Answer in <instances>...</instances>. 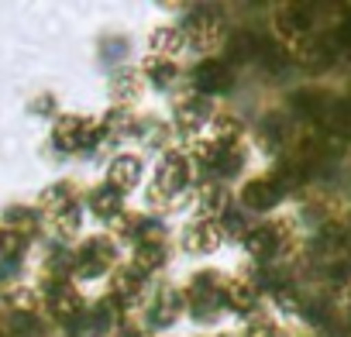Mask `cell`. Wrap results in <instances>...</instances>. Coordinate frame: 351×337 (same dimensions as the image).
I'll list each match as a JSON object with an SVG mask.
<instances>
[{
    "mask_svg": "<svg viewBox=\"0 0 351 337\" xmlns=\"http://www.w3.org/2000/svg\"><path fill=\"white\" fill-rule=\"evenodd\" d=\"M224 272L214 269V265H204V269H193L186 286H183V296H186V316L193 323H207L214 327L224 313Z\"/></svg>",
    "mask_w": 351,
    "mask_h": 337,
    "instance_id": "obj_1",
    "label": "cell"
},
{
    "mask_svg": "<svg viewBox=\"0 0 351 337\" xmlns=\"http://www.w3.org/2000/svg\"><path fill=\"white\" fill-rule=\"evenodd\" d=\"M52 148L59 155H93L104 141V127H100V117H90V114H56L52 121Z\"/></svg>",
    "mask_w": 351,
    "mask_h": 337,
    "instance_id": "obj_2",
    "label": "cell"
},
{
    "mask_svg": "<svg viewBox=\"0 0 351 337\" xmlns=\"http://www.w3.org/2000/svg\"><path fill=\"white\" fill-rule=\"evenodd\" d=\"M121 265V245L110 234H90L73 248V282H100Z\"/></svg>",
    "mask_w": 351,
    "mask_h": 337,
    "instance_id": "obj_3",
    "label": "cell"
},
{
    "mask_svg": "<svg viewBox=\"0 0 351 337\" xmlns=\"http://www.w3.org/2000/svg\"><path fill=\"white\" fill-rule=\"evenodd\" d=\"M145 316L141 323L155 334V330H172L176 323H180L186 316V296L180 286H172V282H158L148 289V299H145Z\"/></svg>",
    "mask_w": 351,
    "mask_h": 337,
    "instance_id": "obj_4",
    "label": "cell"
},
{
    "mask_svg": "<svg viewBox=\"0 0 351 337\" xmlns=\"http://www.w3.org/2000/svg\"><path fill=\"white\" fill-rule=\"evenodd\" d=\"M214 114H217V103H214V100H207V97L186 90L183 97H176V103H172V110H169L172 134L193 141V138L204 134V127H210Z\"/></svg>",
    "mask_w": 351,
    "mask_h": 337,
    "instance_id": "obj_5",
    "label": "cell"
},
{
    "mask_svg": "<svg viewBox=\"0 0 351 337\" xmlns=\"http://www.w3.org/2000/svg\"><path fill=\"white\" fill-rule=\"evenodd\" d=\"M183 32H186L190 49H197L207 59L228 38V32H224V11H217V8H193L190 18H186V25H183Z\"/></svg>",
    "mask_w": 351,
    "mask_h": 337,
    "instance_id": "obj_6",
    "label": "cell"
},
{
    "mask_svg": "<svg viewBox=\"0 0 351 337\" xmlns=\"http://www.w3.org/2000/svg\"><path fill=\"white\" fill-rule=\"evenodd\" d=\"M42 299H45V310H49V320H56L59 327H73L83 313H86V296L83 289L69 279V282H59V286H49L42 289Z\"/></svg>",
    "mask_w": 351,
    "mask_h": 337,
    "instance_id": "obj_7",
    "label": "cell"
},
{
    "mask_svg": "<svg viewBox=\"0 0 351 337\" xmlns=\"http://www.w3.org/2000/svg\"><path fill=\"white\" fill-rule=\"evenodd\" d=\"M148 279L145 275H138L128 262L124 265H117L114 272H110V279H107V292L104 296H110L128 316L138 310V306H145V299H148Z\"/></svg>",
    "mask_w": 351,
    "mask_h": 337,
    "instance_id": "obj_8",
    "label": "cell"
},
{
    "mask_svg": "<svg viewBox=\"0 0 351 337\" xmlns=\"http://www.w3.org/2000/svg\"><path fill=\"white\" fill-rule=\"evenodd\" d=\"M190 90L200 93V97H207V100L224 97V93L234 90V69H231L224 59L207 55V59H200V62L193 66V73H190Z\"/></svg>",
    "mask_w": 351,
    "mask_h": 337,
    "instance_id": "obj_9",
    "label": "cell"
},
{
    "mask_svg": "<svg viewBox=\"0 0 351 337\" xmlns=\"http://www.w3.org/2000/svg\"><path fill=\"white\" fill-rule=\"evenodd\" d=\"M145 179V155L141 151H114L107 168H104V183L117 190L121 197H131Z\"/></svg>",
    "mask_w": 351,
    "mask_h": 337,
    "instance_id": "obj_10",
    "label": "cell"
},
{
    "mask_svg": "<svg viewBox=\"0 0 351 337\" xmlns=\"http://www.w3.org/2000/svg\"><path fill=\"white\" fill-rule=\"evenodd\" d=\"M224 231H221V224L217 221H207V217H193V221H186L183 224V231H180V248L186 251V255H193V258H207V255H217L221 248H224Z\"/></svg>",
    "mask_w": 351,
    "mask_h": 337,
    "instance_id": "obj_11",
    "label": "cell"
},
{
    "mask_svg": "<svg viewBox=\"0 0 351 337\" xmlns=\"http://www.w3.org/2000/svg\"><path fill=\"white\" fill-rule=\"evenodd\" d=\"M282 197H286V190L269 173L245 179L241 190H238V203H241L245 214H269V210H276L282 203Z\"/></svg>",
    "mask_w": 351,
    "mask_h": 337,
    "instance_id": "obj_12",
    "label": "cell"
},
{
    "mask_svg": "<svg viewBox=\"0 0 351 337\" xmlns=\"http://www.w3.org/2000/svg\"><path fill=\"white\" fill-rule=\"evenodd\" d=\"M241 248L245 255L262 269V265H272L276 258H282V238H279V227L276 221H258L248 227V234L241 238Z\"/></svg>",
    "mask_w": 351,
    "mask_h": 337,
    "instance_id": "obj_13",
    "label": "cell"
},
{
    "mask_svg": "<svg viewBox=\"0 0 351 337\" xmlns=\"http://www.w3.org/2000/svg\"><path fill=\"white\" fill-rule=\"evenodd\" d=\"M262 306V289L248 279V275H228L224 279V310L234 316L252 320Z\"/></svg>",
    "mask_w": 351,
    "mask_h": 337,
    "instance_id": "obj_14",
    "label": "cell"
},
{
    "mask_svg": "<svg viewBox=\"0 0 351 337\" xmlns=\"http://www.w3.org/2000/svg\"><path fill=\"white\" fill-rule=\"evenodd\" d=\"M193 207H197V217L221 221L234 207V193L224 183H217V179H197V186H193Z\"/></svg>",
    "mask_w": 351,
    "mask_h": 337,
    "instance_id": "obj_15",
    "label": "cell"
},
{
    "mask_svg": "<svg viewBox=\"0 0 351 337\" xmlns=\"http://www.w3.org/2000/svg\"><path fill=\"white\" fill-rule=\"evenodd\" d=\"M107 93H110V107H121V110H134L141 103V93H145V79L138 73V66H121L110 73L107 79Z\"/></svg>",
    "mask_w": 351,
    "mask_h": 337,
    "instance_id": "obj_16",
    "label": "cell"
},
{
    "mask_svg": "<svg viewBox=\"0 0 351 337\" xmlns=\"http://www.w3.org/2000/svg\"><path fill=\"white\" fill-rule=\"evenodd\" d=\"M80 203H83V190H80V183H73V179H59V183H49V186L38 193L35 210L42 214V221H49V217H56V214H62V210H69V207H80Z\"/></svg>",
    "mask_w": 351,
    "mask_h": 337,
    "instance_id": "obj_17",
    "label": "cell"
},
{
    "mask_svg": "<svg viewBox=\"0 0 351 337\" xmlns=\"http://www.w3.org/2000/svg\"><path fill=\"white\" fill-rule=\"evenodd\" d=\"M83 207H86L90 217H97L100 224L110 227V224L128 210V197H121V193L110 190L107 183H97V186H90V190L83 193Z\"/></svg>",
    "mask_w": 351,
    "mask_h": 337,
    "instance_id": "obj_18",
    "label": "cell"
},
{
    "mask_svg": "<svg viewBox=\"0 0 351 337\" xmlns=\"http://www.w3.org/2000/svg\"><path fill=\"white\" fill-rule=\"evenodd\" d=\"M0 224H4L8 231H14L21 241H28V245H35L38 238H42V231H45V221H42V214L35 210V207H28V203H11L4 214H0Z\"/></svg>",
    "mask_w": 351,
    "mask_h": 337,
    "instance_id": "obj_19",
    "label": "cell"
},
{
    "mask_svg": "<svg viewBox=\"0 0 351 337\" xmlns=\"http://www.w3.org/2000/svg\"><path fill=\"white\" fill-rule=\"evenodd\" d=\"M138 73H141L145 86H152V90H158V93L180 86V66H176L172 59H158V55H152V52L138 62Z\"/></svg>",
    "mask_w": 351,
    "mask_h": 337,
    "instance_id": "obj_20",
    "label": "cell"
},
{
    "mask_svg": "<svg viewBox=\"0 0 351 337\" xmlns=\"http://www.w3.org/2000/svg\"><path fill=\"white\" fill-rule=\"evenodd\" d=\"M148 49H152V55L176 62V59L190 49L183 25H158V28H152V32H148Z\"/></svg>",
    "mask_w": 351,
    "mask_h": 337,
    "instance_id": "obj_21",
    "label": "cell"
},
{
    "mask_svg": "<svg viewBox=\"0 0 351 337\" xmlns=\"http://www.w3.org/2000/svg\"><path fill=\"white\" fill-rule=\"evenodd\" d=\"M258 45H262V38L255 35V32H248V28H238V32H228V38H224V45H221V59L234 69V66H245V62H252V59H258Z\"/></svg>",
    "mask_w": 351,
    "mask_h": 337,
    "instance_id": "obj_22",
    "label": "cell"
},
{
    "mask_svg": "<svg viewBox=\"0 0 351 337\" xmlns=\"http://www.w3.org/2000/svg\"><path fill=\"white\" fill-rule=\"evenodd\" d=\"M169 258H172L169 245H134V248H131V255H128V265H131L138 275L155 279V275L169 265Z\"/></svg>",
    "mask_w": 351,
    "mask_h": 337,
    "instance_id": "obj_23",
    "label": "cell"
},
{
    "mask_svg": "<svg viewBox=\"0 0 351 337\" xmlns=\"http://www.w3.org/2000/svg\"><path fill=\"white\" fill-rule=\"evenodd\" d=\"M245 121H241V114H234L231 107H221L217 114H214V121H210V138L217 141V145H241L245 141Z\"/></svg>",
    "mask_w": 351,
    "mask_h": 337,
    "instance_id": "obj_24",
    "label": "cell"
},
{
    "mask_svg": "<svg viewBox=\"0 0 351 337\" xmlns=\"http://www.w3.org/2000/svg\"><path fill=\"white\" fill-rule=\"evenodd\" d=\"M83 217H86V214H83V203H80V207H69V210L49 217V221H45V231L52 234V241L69 245V241H76V238L83 234Z\"/></svg>",
    "mask_w": 351,
    "mask_h": 337,
    "instance_id": "obj_25",
    "label": "cell"
},
{
    "mask_svg": "<svg viewBox=\"0 0 351 337\" xmlns=\"http://www.w3.org/2000/svg\"><path fill=\"white\" fill-rule=\"evenodd\" d=\"M56 110H59V97L56 93H42L32 103V114H38V117H52L56 121Z\"/></svg>",
    "mask_w": 351,
    "mask_h": 337,
    "instance_id": "obj_26",
    "label": "cell"
},
{
    "mask_svg": "<svg viewBox=\"0 0 351 337\" xmlns=\"http://www.w3.org/2000/svg\"><path fill=\"white\" fill-rule=\"evenodd\" d=\"M114 337H155V334H152L141 320H131V316H128V320L114 330Z\"/></svg>",
    "mask_w": 351,
    "mask_h": 337,
    "instance_id": "obj_27",
    "label": "cell"
},
{
    "mask_svg": "<svg viewBox=\"0 0 351 337\" xmlns=\"http://www.w3.org/2000/svg\"><path fill=\"white\" fill-rule=\"evenodd\" d=\"M330 38H334L337 52H341V49H344V52H351V18H344V21L334 28V35H330Z\"/></svg>",
    "mask_w": 351,
    "mask_h": 337,
    "instance_id": "obj_28",
    "label": "cell"
},
{
    "mask_svg": "<svg viewBox=\"0 0 351 337\" xmlns=\"http://www.w3.org/2000/svg\"><path fill=\"white\" fill-rule=\"evenodd\" d=\"M348 310H351V289H348Z\"/></svg>",
    "mask_w": 351,
    "mask_h": 337,
    "instance_id": "obj_29",
    "label": "cell"
},
{
    "mask_svg": "<svg viewBox=\"0 0 351 337\" xmlns=\"http://www.w3.org/2000/svg\"><path fill=\"white\" fill-rule=\"evenodd\" d=\"M0 227H4V224H0Z\"/></svg>",
    "mask_w": 351,
    "mask_h": 337,
    "instance_id": "obj_30",
    "label": "cell"
}]
</instances>
